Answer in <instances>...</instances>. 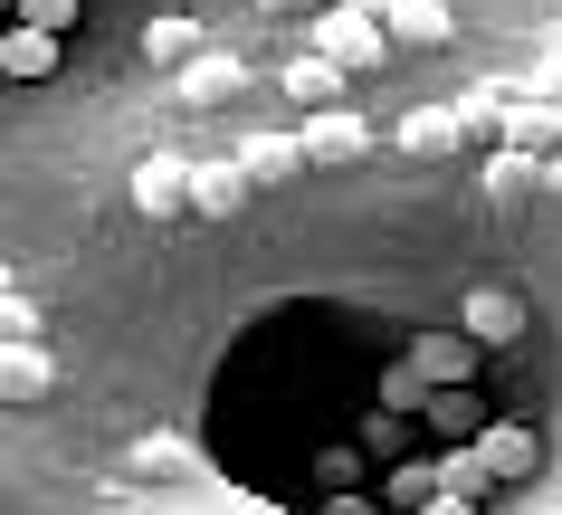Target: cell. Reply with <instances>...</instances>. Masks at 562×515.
Listing matches in <instances>:
<instances>
[{"instance_id":"6da1fadb","label":"cell","mask_w":562,"mask_h":515,"mask_svg":"<svg viewBox=\"0 0 562 515\" xmlns=\"http://www.w3.org/2000/svg\"><path fill=\"white\" fill-rule=\"evenodd\" d=\"M315 48H325L344 77H362V67L391 58V20H372V10H353V0H334L325 20H315Z\"/></svg>"},{"instance_id":"7a4b0ae2","label":"cell","mask_w":562,"mask_h":515,"mask_svg":"<svg viewBox=\"0 0 562 515\" xmlns=\"http://www.w3.org/2000/svg\"><path fill=\"white\" fill-rule=\"evenodd\" d=\"M476 363H486V344H476L468 325H458V334H419V344H411V382H419V392H468Z\"/></svg>"},{"instance_id":"3957f363","label":"cell","mask_w":562,"mask_h":515,"mask_svg":"<svg viewBox=\"0 0 562 515\" xmlns=\"http://www.w3.org/2000/svg\"><path fill=\"white\" fill-rule=\"evenodd\" d=\"M134 211H153V220L191 211V163H181V153H144V163H134Z\"/></svg>"},{"instance_id":"277c9868","label":"cell","mask_w":562,"mask_h":515,"mask_svg":"<svg viewBox=\"0 0 562 515\" xmlns=\"http://www.w3.org/2000/svg\"><path fill=\"white\" fill-rule=\"evenodd\" d=\"M296 134H305V163H353V153L372 144V124H362L353 105H325V115H305Z\"/></svg>"},{"instance_id":"5b68a950","label":"cell","mask_w":562,"mask_h":515,"mask_svg":"<svg viewBox=\"0 0 562 515\" xmlns=\"http://www.w3.org/2000/svg\"><path fill=\"white\" fill-rule=\"evenodd\" d=\"M476 458H486V478H533L543 468V439L525 421H496V429H476Z\"/></svg>"},{"instance_id":"8992f818","label":"cell","mask_w":562,"mask_h":515,"mask_svg":"<svg viewBox=\"0 0 562 515\" xmlns=\"http://www.w3.org/2000/svg\"><path fill=\"white\" fill-rule=\"evenodd\" d=\"M468 144V115L458 105H411L401 115V153H419V163H439V153H458Z\"/></svg>"},{"instance_id":"52a82bcc","label":"cell","mask_w":562,"mask_h":515,"mask_svg":"<svg viewBox=\"0 0 562 515\" xmlns=\"http://www.w3.org/2000/svg\"><path fill=\"white\" fill-rule=\"evenodd\" d=\"M505 153H562V105H543V96H515V115H505Z\"/></svg>"},{"instance_id":"ba28073f","label":"cell","mask_w":562,"mask_h":515,"mask_svg":"<svg viewBox=\"0 0 562 515\" xmlns=\"http://www.w3.org/2000/svg\"><path fill=\"white\" fill-rule=\"evenodd\" d=\"M286 96H296L305 115H325V105H344V67L325 48H305V58H286Z\"/></svg>"},{"instance_id":"9c48e42d","label":"cell","mask_w":562,"mask_h":515,"mask_svg":"<svg viewBox=\"0 0 562 515\" xmlns=\"http://www.w3.org/2000/svg\"><path fill=\"white\" fill-rule=\"evenodd\" d=\"M238 201H248V172L238 163H191V211L201 220H229Z\"/></svg>"},{"instance_id":"30bf717a","label":"cell","mask_w":562,"mask_h":515,"mask_svg":"<svg viewBox=\"0 0 562 515\" xmlns=\"http://www.w3.org/2000/svg\"><path fill=\"white\" fill-rule=\"evenodd\" d=\"M144 58L153 67H201V20H181V10L144 20Z\"/></svg>"},{"instance_id":"8fae6325","label":"cell","mask_w":562,"mask_h":515,"mask_svg":"<svg viewBox=\"0 0 562 515\" xmlns=\"http://www.w3.org/2000/svg\"><path fill=\"white\" fill-rule=\"evenodd\" d=\"M296 163H305V134H248V144H238V172H248V182H286Z\"/></svg>"},{"instance_id":"7c38bea8","label":"cell","mask_w":562,"mask_h":515,"mask_svg":"<svg viewBox=\"0 0 562 515\" xmlns=\"http://www.w3.org/2000/svg\"><path fill=\"white\" fill-rule=\"evenodd\" d=\"M468 334L476 344H515V334H525V305L505 296V287H476L468 296Z\"/></svg>"},{"instance_id":"4fadbf2b","label":"cell","mask_w":562,"mask_h":515,"mask_svg":"<svg viewBox=\"0 0 562 515\" xmlns=\"http://www.w3.org/2000/svg\"><path fill=\"white\" fill-rule=\"evenodd\" d=\"M48 382H58L48 344H10V354H0V392H10V401H38Z\"/></svg>"},{"instance_id":"5bb4252c","label":"cell","mask_w":562,"mask_h":515,"mask_svg":"<svg viewBox=\"0 0 562 515\" xmlns=\"http://www.w3.org/2000/svg\"><path fill=\"white\" fill-rule=\"evenodd\" d=\"M58 48H67V38H48V30H10V38H0V77H20V87H30V77L58 67Z\"/></svg>"},{"instance_id":"9a60e30c","label":"cell","mask_w":562,"mask_h":515,"mask_svg":"<svg viewBox=\"0 0 562 515\" xmlns=\"http://www.w3.org/2000/svg\"><path fill=\"white\" fill-rule=\"evenodd\" d=\"M391 38H411V48H448V0H401V10H391Z\"/></svg>"},{"instance_id":"2e32d148","label":"cell","mask_w":562,"mask_h":515,"mask_svg":"<svg viewBox=\"0 0 562 515\" xmlns=\"http://www.w3.org/2000/svg\"><path fill=\"white\" fill-rule=\"evenodd\" d=\"M181 87H191V105H220V96L248 87V67L238 58H201V67H181Z\"/></svg>"},{"instance_id":"e0dca14e","label":"cell","mask_w":562,"mask_h":515,"mask_svg":"<svg viewBox=\"0 0 562 515\" xmlns=\"http://www.w3.org/2000/svg\"><path fill=\"white\" fill-rule=\"evenodd\" d=\"M10 30H48V38H67V30H77V0H10Z\"/></svg>"},{"instance_id":"ac0fdd59","label":"cell","mask_w":562,"mask_h":515,"mask_svg":"<svg viewBox=\"0 0 562 515\" xmlns=\"http://www.w3.org/2000/svg\"><path fill=\"white\" fill-rule=\"evenodd\" d=\"M525 182H533V153H505V144H496V163H486V191H496V201H515Z\"/></svg>"},{"instance_id":"d6986e66","label":"cell","mask_w":562,"mask_h":515,"mask_svg":"<svg viewBox=\"0 0 562 515\" xmlns=\"http://www.w3.org/2000/svg\"><path fill=\"white\" fill-rule=\"evenodd\" d=\"M439 486H448V496H468V506H476V486H496V478H486V458H448V468H439Z\"/></svg>"},{"instance_id":"ffe728a7","label":"cell","mask_w":562,"mask_h":515,"mask_svg":"<svg viewBox=\"0 0 562 515\" xmlns=\"http://www.w3.org/2000/svg\"><path fill=\"white\" fill-rule=\"evenodd\" d=\"M429 411H439V429H468V421H476L468 392H429Z\"/></svg>"},{"instance_id":"44dd1931","label":"cell","mask_w":562,"mask_h":515,"mask_svg":"<svg viewBox=\"0 0 562 515\" xmlns=\"http://www.w3.org/2000/svg\"><path fill=\"white\" fill-rule=\"evenodd\" d=\"M419 515H476V506H468V496H439V506H419Z\"/></svg>"},{"instance_id":"7402d4cb","label":"cell","mask_w":562,"mask_h":515,"mask_svg":"<svg viewBox=\"0 0 562 515\" xmlns=\"http://www.w3.org/2000/svg\"><path fill=\"white\" fill-rule=\"evenodd\" d=\"M258 10H305V0H258Z\"/></svg>"},{"instance_id":"603a6c76","label":"cell","mask_w":562,"mask_h":515,"mask_svg":"<svg viewBox=\"0 0 562 515\" xmlns=\"http://www.w3.org/2000/svg\"><path fill=\"white\" fill-rule=\"evenodd\" d=\"M553 182H562V153H553Z\"/></svg>"}]
</instances>
